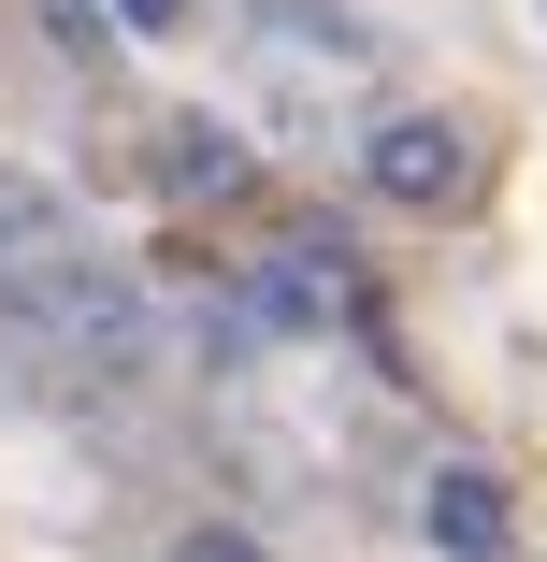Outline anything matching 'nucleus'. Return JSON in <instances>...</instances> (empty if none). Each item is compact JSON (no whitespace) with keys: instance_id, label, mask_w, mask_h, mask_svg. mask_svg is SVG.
Listing matches in <instances>:
<instances>
[{"instance_id":"5","label":"nucleus","mask_w":547,"mask_h":562,"mask_svg":"<svg viewBox=\"0 0 547 562\" xmlns=\"http://www.w3.org/2000/svg\"><path fill=\"white\" fill-rule=\"evenodd\" d=\"M159 173L173 188H246V145L231 131H159Z\"/></svg>"},{"instance_id":"1","label":"nucleus","mask_w":547,"mask_h":562,"mask_svg":"<svg viewBox=\"0 0 547 562\" xmlns=\"http://www.w3.org/2000/svg\"><path fill=\"white\" fill-rule=\"evenodd\" d=\"M0 331H15V361L44 390H87V404L159 361L145 274H116V260L87 246V216L58 188H30V173H0Z\"/></svg>"},{"instance_id":"4","label":"nucleus","mask_w":547,"mask_h":562,"mask_svg":"<svg viewBox=\"0 0 547 562\" xmlns=\"http://www.w3.org/2000/svg\"><path fill=\"white\" fill-rule=\"evenodd\" d=\"M432 548L447 562H504V476H432Z\"/></svg>"},{"instance_id":"3","label":"nucleus","mask_w":547,"mask_h":562,"mask_svg":"<svg viewBox=\"0 0 547 562\" xmlns=\"http://www.w3.org/2000/svg\"><path fill=\"white\" fill-rule=\"evenodd\" d=\"M246 317H260V331H332V317H346V260H317V246H288V260H260V289H246Z\"/></svg>"},{"instance_id":"2","label":"nucleus","mask_w":547,"mask_h":562,"mask_svg":"<svg viewBox=\"0 0 547 562\" xmlns=\"http://www.w3.org/2000/svg\"><path fill=\"white\" fill-rule=\"evenodd\" d=\"M375 188L389 202H461V131L447 116H389L375 131Z\"/></svg>"},{"instance_id":"6","label":"nucleus","mask_w":547,"mask_h":562,"mask_svg":"<svg viewBox=\"0 0 547 562\" xmlns=\"http://www.w3.org/2000/svg\"><path fill=\"white\" fill-rule=\"evenodd\" d=\"M173 562H274V548H260L246 519H187V533H173Z\"/></svg>"},{"instance_id":"8","label":"nucleus","mask_w":547,"mask_h":562,"mask_svg":"<svg viewBox=\"0 0 547 562\" xmlns=\"http://www.w3.org/2000/svg\"><path fill=\"white\" fill-rule=\"evenodd\" d=\"M44 15H58V44H101V15H87V0H44Z\"/></svg>"},{"instance_id":"7","label":"nucleus","mask_w":547,"mask_h":562,"mask_svg":"<svg viewBox=\"0 0 547 562\" xmlns=\"http://www.w3.org/2000/svg\"><path fill=\"white\" fill-rule=\"evenodd\" d=\"M116 30H187V0H116Z\"/></svg>"}]
</instances>
